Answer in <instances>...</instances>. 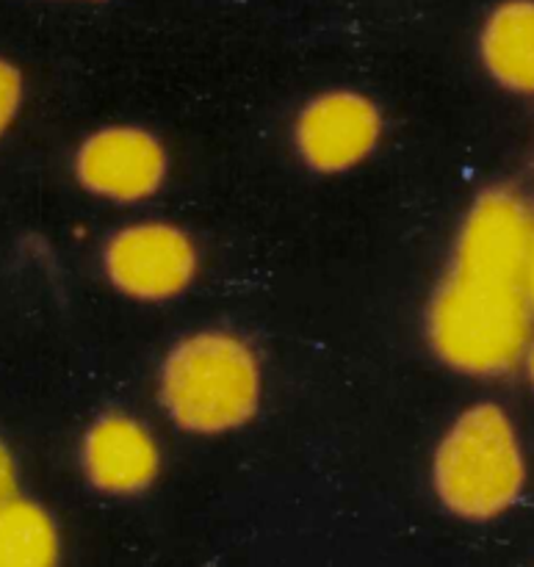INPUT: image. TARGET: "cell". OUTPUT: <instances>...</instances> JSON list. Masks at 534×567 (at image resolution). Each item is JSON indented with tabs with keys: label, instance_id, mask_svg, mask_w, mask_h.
Wrapping results in <instances>:
<instances>
[{
	"label": "cell",
	"instance_id": "1",
	"mask_svg": "<svg viewBox=\"0 0 534 567\" xmlns=\"http://www.w3.org/2000/svg\"><path fill=\"white\" fill-rule=\"evenodd\" d=\"M534 338L524 280L449 264L427 305V343L449 371L499 380L521 369Z\"/></svg>",
	"mask_w": 534,
	"mask_h": 567
},
{
	"label": "cell",
	"instance_id": "2",
	"mask_svg": "<svg viewBox=\"0 0 534 567\" xmlns=\"http://www.w3.org/2000/svg\"><path fill=\"white\" fill-rule=\"evenodd\" d=\"M438 504L463 524H493L513 513L530 487V454L504 404L480 399L443 430L430 463Z\"/></svg>",
	"mask_w": 534,
	"mask_h": 567
},
{
	"label": "cell",
	"instance_id": "3",
	"mask_svg": "<svg viewBox=\"0 0 534 567\" xmlns=\"http://www.w3.org/2000/svg\"><path fill=\"white\" fill-rule=\"evenodd\" d=\"M158 402L186 435L219 437L255 421L264 365L244 336L222 327L177 338L158 369Z\"/></svg>",
	"mask_w": 534,
	"mask_h": 567
},
{
	"label": "cell",
	"instance_id": "4",
	"mask_svg": "<svg viewBox=\"0 0 534 567\" xmlns=\"http://www.w3.org/2000/svg\"><path fill=\"white\" fill-rule=\"evenodd\" d=\"M105 280L142 305L183 297L199 275V247L175 221L142 219L111 233L103 247Z\"/></svg>",
	"mask_w": 534,
	"mask_h": 567
},
{
	"label": "cell",
	"instance_id": "5",
	"mask_svg": "<svg viewBox=\"0 0 534 567\" xmlns=\"http://www.w3.org/2000/svg\"><path fill=\"white\" fill-rule=\"evenodd\" d=\"M386 133L382 111L358 89H327L294 120V150L305 169L336 177L363 166Z\"/></svg>",
	"mask_w": 534,
	"mask_h": 567
},
{
	"label": "cell",
	"instance_id": "6",
	"mask_svg": "<svg viewBox=\"0 0 534 567\" xmlns=\"http://www.w3.org/2000/svg\"><path fill=\"white\" fill-rule=\"evenodd\" d=\"M75 181L92 197L116 205L153 199L170 177V153L142 125H105L75 150Z\"/></svg>",
	"mask_w": 534,
	"mask_h": 567
},
{
	"label": "cell",
	"instance_id": "7",
	"mask_svg": "<svg viewBox=\"0 0 534 567\" xmlns=\"http://www.w3.org/2000/svg\"><path fill=\"white\" fill-rule=\"evenodd\" d=\"M532 241L534 203L513 183H493L465 208L449 264L524 280Z\"/></svg>",
	"mask_w": 534,
	"mask_h": 567
},
{
	"label": "cell",
	"instance_id": "8",
	"mask_svg": "<svg viewBox=\"0 0 534 567\" xmlns=\"http://www.w3.org/2000/svg\"><path fill=\"white\" fill-rule=\"evenodd\" d=\"M83 476L105 496H138L161 474V449L153 430L127 413H103L81 441Z\"/></svg>",
	"mask_w": 534,
	"mask_h": 567
},
{
	"label": "cell",
	"instance_id": "9",
	"mask_svg": "<svg viewBox=\"0 0 534 567\" xmlns=\"http://www.w3.org/2000/svg\"><path fill=\"white\" fill-rule=\"evenodd\" d=\"M476 55L493 86L534 100V0H499L476 33Z\"/></svg>",
	"mask_w": 534,
	"mask_h": 567
},
{
	"label": "cell",
	"instance_id": "10",
	"mask_svg": "<svg viewBox=\"0 0 534 567\" xmlns=\"http://www.w3.org/2000/svg\"><path fill=\"white\" fill-rule=\"evenodd\" d=\"M59 532L39 504L25 498L0 502V567H53Z\"/></svg>",
	"mask_w": 534,
	"mask_h": 567
},
{
	"label": "cell",
	"instance_id": "11",
	"mask_svg": "<svg viewBox=\"0 0 534 567\" xmlns=\"http://www.w3.org/2000/svg\"><path fill=\"white\" fill-rule=\"evenodd\" d=\"M22 105V72L11 61L0 59V136L17 120Z\"/></svg>",
	"mask_w": 534,
	"mask_h": 567
},
{
	"label": "cell",
	"instance_id": "12",
	"mask_svg": "<svg viewBox=\"0 0 534 567\" xmlns=\"http://www.w3.org/2000/svg\"><path fill=\"white\" fill-rule=\"evenodd\" d=\"M14 496V463L0 443V502Z\"/></svg>",
	"mask_w": 534,
	"mask_h": 567
},
{
	"label": "cell",
	"instance_id": "13",
	"mask_svg": "<svg viewBox=\"0 0 534 567\" xmlns=\"http://www.w3.org/2000/svg\"><path fill=\"white\" fill-rule=\"evenodd\" d=\"M524 288H526V297H530V305H532V310H534V241H532V252H530V260H526Z\"/></svg>",
	"mask_w": 534,
	"mask_h": 567
},
{
	"label": "cell",
	"instance_id": "14",
	"mask_svg": "<svg viewBox=\"0 0 534 567\" xmlns=\"http://www.w3.org/2000/svg\"><path fill=\"white\" fill-rule=\"evenodd\" d=\"M521 369H524L526 380H530V385H532V391H534V338H532L530 349H526V354H524V363H521Z\"/></svg>",
	"mask_w": 534,
	"mask_h": 567
},
{
	"label": "cell",
	"instance_id": "15",
	"mask_svg": "<svg viewBox=\"0 0 534 567\" xmlns=\"http://www.w3.org/2000/svg\"><path fill=\"white\" fill-rule=\"evenodd\" d=\"M94 3H100V0H94Z\"/></svg>",
	"mask_w": 534,
	"mask_h": 567
}]
</instances>
